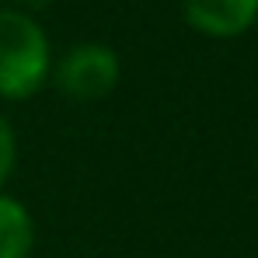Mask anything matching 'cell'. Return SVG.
<instances>
[{
	"label": "cell",
	"instance_id": "1",
	"mask_svg": "<svg viewBox=\"0 0 258 258\" xmlns=\"http://www.w3.org/2000/svg\"><path fill=\"white\" fill-rule=\"evenodd\" d=\"M52 42L18 7H0V101L35 98L52 81Z\"/></svg>",
	"mask_w": 258,
	"mask_h": 258
},
{
	"label": "cell",
	"instance_id": "3",
	"mask_svg": "<svg viewBox=\"0 0 258 258\" xmlns=\"http://www.w3.org/2000/svg\"><path fill=\"white\" fill-rule=\"evenodd\" d=\"M181 18L206 39H241L258 25V0H181Z\"/></svg>",
	"mask_w": 258,
	"mask_h": 258
},
{
	"label": "cell",
	"instance_id": "6",
	"mask_svg": "<svg viewBox=\"0 0 258 258\" xmlns=\"http://www.w3.org/2000/svg\"><path fill=\"white\" fill-rule=\"evenodd\" d=\"M7 4H25V0H7Z\"/></svg>",
	"mask_w": 258,
	"mask_h": 258
},
{
	"label": "cell",
	"instance_id": "2",
	"mask_svg": "<svg viewBox=\"0 0 258 258\" xmlns=\"http://www.w3.org/2000/svg\"><path fill=\"white\" fill-rule=\"evenodd\" d=\"M122 77L119 52L105 42H77L52 63L56 87L74 101H101L108 98Z\"/></svg>",
	"mask_w": 258,
	"mask_h": 258
},
{
	"label": "cell",
	"instance_id": "5",
	"mask_svg": "<svg viewBox=\"0 0 258 258\" xmlns=\"http://www.w3.org/2000/svg\"><path fill=\"white\" fill-rule=\"evenodd\" d=\"M14 164H18V133L11 126V119L0 112V192H4L7 178L14 174Z\"/></svg>",
	"mask_w": 258,
	"mask_h": 258
},
{
	"label": "cell",
	"instance_id": "4",
	"mask_svg": "<svg viewBox=\"0 0 258 258\" xmlns=\"http://www.w3.org/2000/svg\"><path fill=\"white\" fill-rule=\"evenodd\" d=\"M35 241L39 230L32 210L18 196L0 192V258H32Z\"/></svg>",
	"mask_w": 258,
	"mask_h": 258
}]
</instances>
